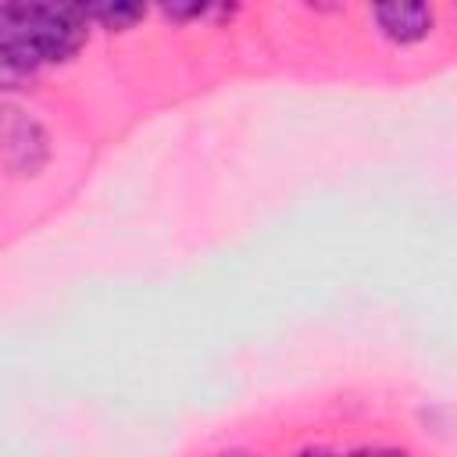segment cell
I'll return each mask as SVG.
<instances>
[{
	"instance_id": "6da1fadb",
	"label": "cell",
	"mask_w": 457,
	"mask_h": 457,
	"mask_svg": "<svg viewBox=\"0 0 457 457\" xmlns=\"http://www.w3.org/2000/svg\"><path fill=\"white\" fill-rule=\"evenodd\" d=\"M82 4H0V82L14 86L43 64H61L86 43Z\"/></svg>"
},
{
	"instance_id": "7a4b0ae2",
	"label": "cell",
	"mask_w": 457,
	"mask_h": 457,
	"mask_svg": "<svg viewBox=\"0 0 457 457\" xmlns=\"http://www.w3.org/2000/svg\"><path fill=\"white\" fill-rule=\"evenodd\" d=\"M432 7L418 4V0H396V4H382L375 7V21L378 32L393 43H418L432 32Z\"/></svg>"
},
{
	"instance_id": "3957f363",
	"label": "cell",
	"mask_w": 457,
	"mask_h": 457,
	"mask_svg": "<svg viewBox=\"0 0 457 457\" xmlns=\"http://www.w3.org/2000/svg\"><path fill=\"white\" fill-rule=\"evenodd\" d=\"M82 11H86V21L100 25V29H132L146 14V7H139V4H93Z\"/></svg>"
},
{
	"instance_id": "277c9868",
	"label": "cell",
	"mask_w": 457,
	"mask_h": 457,
	"mask_svg": "<svg viewBox=\"0 0 457 457\" xmlns=\"http://www.w3.org/2000/svg\"><path fill=\"white\" fill-rule=\"evenodd\" d=\"M164 14H168V18H175V21L200 18V14H207V4H168V7H164Z\"/></svg>"
},
{
	"instance_id": "5b68a950",
	"label": "cell",
	"mask_w": 457,
	"mask_h": 457,
	"mask_svg": "<svg viewBox=\"0 0 457 457\" xmlns=\"http://www.w3.org/2000/svg\"><path fill=\"white\" fill-rule=\"evenodd\" d=\"M296 457H339V453H332V450H325V446H307V450H300Z\"/></svg>"
}]
</instances>
